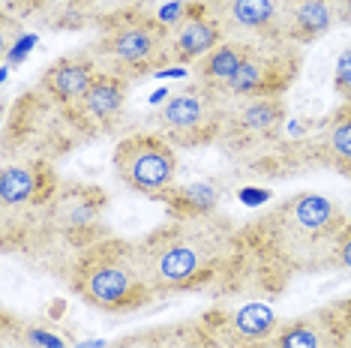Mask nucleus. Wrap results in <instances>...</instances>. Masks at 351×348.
I'll return each instance as SVG.
<instances>
[{"mask_svg": "<svg viewBox=\"0 0 351 348\" xmlns=\"http://www.w3.org/2000/svg\"><path fill=\"white\" fill-rule=\"evenodd\" d=\"M346 223L342 204L327 195L294 192L282 199L241 225L234 261L217 295H276L298 276L333 271V252Z\"/></svg>", "mask_w": 351, "mask_h": 348, "instance_id": "f257e3e1", "label": "nucleus"}, {"mask_svg": "<svg viewBox=\"0 0 351 348\" xmlns=\"http://www.w3.org/2000/svg\"><path fill=\"white\" fill-rule=\"evenodd\" d=\"M241 225L226 213L171 216L138 240L150 286L159 297L217 291L237 252Z\"/></svg>", "mask_w": 351, "mask_h": 348, "instance_id": "f03ea898", "label": "nucleus"}, {"mask_svg": "<svg viewBox=\"0 0 351 348\" xmlns=\"http://www.w3.org/2000/svg\"><path fill=\"white\" fill-rule=\"evenodd\" d=\"M69 288L87 306L106 315H126L159 297L141 258L138 240L106 234L69 261Z\"/></svg>", "mask_w": 351, "mask_h": 348, "instance_id": "7ed1b4c3", "label": "nucleus"}, {"mask_svg": "<svg viewBox=\"0 0 351 348\" xmlns=\"http://www.w3.org/2000/svg\"><path fill=\"white\" fill-rule=\"evenodd\" d=\"M63 180L51 160L43 156H3L0 171V210H3V249H34L43 213Z\"/></svg>", "mask_w": 351, "mask_h": 348, "instance_id": "20e7f679", "label": "nucleus"}, {"mask_svg": "<svg viewBox=\"0 0 351 348\" xmlns=\"http://www.w3.org/2000/svg\"><path fill=\"white\" fill-rule=\"evenodd\" d=\"M90 54L97 58L102 73L135 82L171 63V27L147 10L121 12L99 25V36Z\"/></svg>", "mask_w": 351, "mask_h": 348, "instance_id": "39448f33", "label": "nucleus"}, {"mask_svg": "<svg viewBox=\"0 0 351 348\" xmlns=\"http://www.w3.org/2000/svg\"><path fill=\"white\" fill-rule=\"evenodd\" d=\"M82 141V129L75 126L66 105H58L51 97H45L39 87L27 90L25 97L10 108L3 132V156H43V160H58L69 153Z\"/></svg>", "mask_w": 351, "mask_h": 348, "instance_id": "423d86ee", "label": "nucleus"}, {"mask_svg": "<svg viewBox=\"0 0 351 348\" xmlns=\"http://www.w3.org/2000/svg\"><path fill=\"white\" fill-rule=\"evenodd\" d=\"M228 102L222 93L202 82H189L178 87L154 114V126L174 147H207L217 145L222 136V123L228 114Z\"/></svg>", "mask_w": 351, "mask_h": 348, "instance_id": "0eeeda50", "label": "nucleus"}, {"mask_svg": "<svg viewBox=\"0 0 351 348\" xmlns=\"http://www.w3.org/2000/svg\"><path fill=\"white\" fill-rule=\"evenodd\" d=\"M106 208H108V199L99 186L78 184V180L60 184L51 204L43 213V223H39V234L34 240V249L60 240V243H69L78 256V252H82L84 247H90L93 240L111 234L106 228V223H102Z\"/></svg>", "mask_w": 351, "mask_h": 348, "instance_id": "6e6552de", "label": "nucleus"}, {"mask_svg": "<svg viewBox=\"0 0 351 348\" xmlns=\"http://www.w3.org/2000/svg\"><path fill=\"white\" fill-rule=\"evenodd\" d=\"M282 150L285 153H279V147H274L267 156L252 162V169L267 171L274 177H285V171L313 165V169H330L351 180V105L342 102L318 123V129L306 141Z\"/></svg>", "mask_w": 351, "mask_h": 348, "instance_id": "1a4fd4ad", "label": "nucleus"}, {"mask_svg": "<svg viewBox=\"0 0 351 348\" xmlns=\"http://www.w3.org/2000/svg\"><path fill=\"white\" fill-rule=\"evenodd\" d=\"M289 105L285 97H246L231 99L228 114L222 123V136L217 145L231 156H241L246 162H258L267 156L285 132Z\"/></svg>", "mask_w": 351, "mask_h": 348, "instance_id": "9d476101", "label": "nucleus"}, {"mask_svg": "<svg viewBox=\"0 0 351 348\" xmlns=\"http://www.w3.org/2000/svg\"><path fill=\"white\" fill-rule=\"evenodd\" d=\"M114 174L132 192L162 201L178 186V150L156 129L132 132L117 141L111 156Z\"/></svg>", "mask_w": 351, "mask_h": 348, "instance_id": "9b49d317", "label": "nucleus"}, {"mask_svg": "<svg viewBox=\"0 0 351 348\" xmlns=\"http://www.w3.org/2000/svg\"><path fill=\"white\" fill-rule=\"evenodd\" d=\"M303 66L300 45L289 39H265L250 42L246 60L228 87L222 90L226 99H246V97H285L294 87Z\"/></svg>", "mask_w": 351, "mask_h": 348, "instance_id": "f8f14e48", "label": "nucleus"}, {"mask_svg": "<svg viewBox=\"0 0 351 348\" xmlns=\"http://www.w3.org/2000/svg\"><path fill=\"white\" fill-rule=\"evenodd\" d=\"M202 3L226 30V39H243V42L289 39L291 0H202Z\"/></svg>", "mask_w": 351, "mask_h": 348, "instance_id": "ddd939ff", "label": "nucleus"}, {"mask_svg": "<svg viewBox=\"0 0 351 348\" xmlns=\"http://www.w3.org/2000/svg\"><path fill=\"white\" fill-rule=\"evenodd\" d=\"M274 348H348L351 345V297L330 300L324 306L282 319L276 327Z\"/></svg>", "mask_w": 351, "mask_h": 348, "instance_id": "4468645a", "label": "nucleus"}, {"mask_svg": "<svg viewBox=\"0 0 351 348\" xmlns=\"http://www.w3.org/2000/svg\"><path fill=\"white\" fill-rule=\"evenodd\" d=\"M198 321H202L207 334L217 339L219 348H246V345L270 343L276 327L282 324V319L274 310H267L265 303H255V300L234 306H213Z\"/></svg>", "mask_w": 351, "mask_h": 348, "instance_id": "2eb2a0df", "label": "nucleus"}, {"mask_svg": "<svg viewBox=\"0 0 351 348\" xmlns=\"http://www.w3.org/2000/svg\"><path fill=\"white\" fill-rule=\"evenodd\" d=\"M130 87H132L130 78L114 73H99L93 78V84L82 93V99L69 105V114H73L75 126L82 129L87 141L108 136L121 123L126 99H130Z\"/></svg>", "mask_w": 351, "mask_h": 348, "instance_id": "dca6fc26", "label": "nucleus"}, {"mask_svg": "<svg viewBox=\"0 0 351 348\" xmlns=\"http://www.w3.org/2000/svg\"><path fill=\"white\" fill-rule=\"evenodd\" d=\"M226 42V30L213 18L202 0H189L183 6V15L171 27V63L180 66H195L202 58H207L217 45Z\"/></svg>", "mask_w": 351, "mask_h": 348, "instance_id": "f3484780", "label": "nucleus"}, {"mask_svg": "<svg viewBox=\"0 0 351 348\" xmlns=\"http://www.w3.org/2000/svg\"><path fill=\"white\" fill-rule=\"evenodd\" d=\"M102 73L99 63L93 54H63V58L51 60L49 66H45V73L39 75V90L45 93V97H51L58 105H73V102L82 99V93L87 87L93 84V78Z\"/></svg>", "mask_w": 351, "mask_h": 348, "instance_id": "a211bd4d", "label": "nucleus"}, {"mask_svg": "<svg viewBox=\"0 0 351 348\" xmlns=\"http://www.w3.org/2000/svg\"><path fill=\"white\" fill-rule=\"evenodd\" d=\"M108 348H219L202 321H174L156 324V327L135 330V334L117 339Z\"/></svg>", "mask_w": 351, "mask_h": 348, "instance_id": "6ab92c4d", "label": "nucleus"}, {"mask_svg": "<svg viewBox=\"0 0 351 348\" xmlns=\"http://www.w3.org/2000/svg\"><path fill=\"white\" fill-rule=\"evenodd\" d=\"M246 51H250V42H243V39H226V42L217 45L207 58H202L193 66L195 82L222 93L231 78H234V73L241 69V63L246 60Z\"/></svg>", "mask_w": 351, "mask_h": 348, "instance_id": "aec40b11", "label": "nucleus"}, {"mask_svg": "<svg viewBox=\"0 0 351 348\" xmlns=\"http://www.w3.org/2000/svg\"><path fill=\"white\" fill-rule=\"evenodd\" d=\"M337 25L330 0H291V18H289V39L294 45H309L322 39L327 30Z\"/></svg>", "mask_w": 351, "mask_h": 348, "instance_id": "412c9836", "label": "nucleus"}, {"mask_svg": "<svg viewBox=\"0 0 351 348\" xmlns=\"http://www.w3.org/2000/svg\"><path fill=\"white\" fill-rule=\"evenodd\" d=\"M219 195L222 189L217 184H193V186H174L165 195L171 216H202V213H217L219 210Z\"/></svg>", "mask_w": 351, "mask_h": 348, "instance_id": "4be33fe9", "label": "nucleus"}, {"mask_svg": "<svg viewBox=\"0 0 351 348\" xmlns=\"http://www.w3.org/2000/svg\"><path fill=\"white\" fill-rule=\"evenodd\" d=\"M132 10H145V0H75V21L102 25V21Z\"/></svg>", "mask_w": 351, "mask_h": 348, "instance_id": "5701e85b", "label": "nucleus"}, {"mask_svg": "<svg viewBox=\"0 0 351 348\" xmlns=\"http://www.w3.org/2000/svg\"><path fill=\"white\" fill-rule=\"evenodd\" d=\"M333 90L337 97L351 105V45L342 49V54L337 58V66H333Z\"/></svg>", "mask_w": 351, "mask_h": 348, "instance_id": "b1692460", "label": "nucleus"}, {"mask_svg": "<svg viewBox=\"0 0 351 348\" xmlns=\"http://www.w3.org/2000/svg\"><path fill=\"white\" fill-rule=\"evenodd\" d=\"M333 271H351V219L339 232L337 252H333Z\"/></svg>", "mask_w": 351, "mask_h": 348, "instance_id": "393cba45", "label": "nucleus"}, {"mask_svg": "<svg viewBox=\"0 0 351 348\" xmlns=\"http://www.w3.org/2000/svg\"><path fill=\"white\" fill-rule=\"evenodd\" d=\"M337 25H351V0H330Z\"/></svg>", "mask_w": 351, "mask_h": 348, "instance_id": "a878e982", "label": "nucleus"}, {"mask_svg": "<svg viewBox=\"0 0 351 348\" xmlns=\"http://www.w3.org/2000/svg\"><path fill=\"white\" fill-rule=\"evenodd\" d=\"M3 348H27V345H21V343H12V339H3Z\"/></svg>", "mask_w": 351, "mask_h": 348, "instance_id": "bb28decb", "label": "nucleus"}, {"mask_svg": "<svg viewBox=\"0 0 351 348\" xmlns=\"http://www.w3.org/2000/svg\"><path fill=\"white\" fill-rule=\"evenodd\" d=\"M246 348H274L270 343H258V345H246Z\"/></svg>", "mask_w": 351, "mask_h": 348, "instance_id": "cd10ccee", "label": "nucleus"}, {"mask_svg": "<svg viewBox=\"0 0 351 348\" xmlns=\"http://www.w3.org/2000/svg\"><path fill=\"white\" fill-rule=\"evenodd\" d=\"M348 348H351V345H348Z\"/></svg>", "mask_w": 351, "mask_h": 348, "instance_id": "c85d7f7f", "label": "nucleus"}]
</instances>
